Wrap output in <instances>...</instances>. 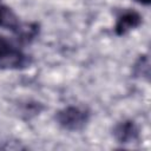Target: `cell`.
Returning <instances> with one entry per match:
<instances>
[{"label":"cell","instance_id":"obj_1","mask_svg":"<svg viewBox=\"0 0 151 151\" xmlns=\"http://www.w3.org/2000/svg\"><path fill=\"white\" fill-rule=\"evenodd\" d=\"M32 57L25 53L17 44L0 34V70L21 71L29 67Z\"/></svg>","mask_w":151,"mask_h":151},{"label":"cell","instance_id":"obj_2","mask_svg":"<svg viewBox=\"0 0 151 151\" xmlns=\"http://www.w3.org/2000/svg\"><path fill=\"white\" fill-rule=\"evenodd\" d=\"M90 117L91 114L88 110L74 105H68L66 107L60 109L55 112L54 116L55 122L60 127L72 132L81 131L90 122Z\"/></svg>","mask_w":151,"mask_h":151},{"label":"cell","instance_id":"obj_3","mask_svg":"<svg viewBox=\"0 0 151 151\" xmlns=\"http://www.w3.org/2000/svg\"><path fill=\"white\" fill-rule=\"evenodd\" d=\"M142 21L143 17L137 11L125 9L117 17L113 31L117 35H124L130 31L139 27L142 25Z\"/></svg>","mask_w":151,"mask_h":151},{"label":"cell","instance_id":"obj_4","mask_svg":"<svg viewBox=\"0 0 151 151\" xmlns=\"http://www.w3.org/2000/svg\"><path fill=\"white\" fill-rule=\"evenodd\" d=\"M114 139L120 144H130L139 139V129L131 119H125L117 123L112 130Z\"/></svg>","mask_w":151,"mask_h":151},{"label":"cell","instance_id":"obj_5","mask_svg":"<svg viewBox=\"0 0 151 151\" xmlns=\"http://www.w3.org/2000/svg\"><path fill=\"white\" fill-rule=\"evenodd\" d=\"M0 27L13 32L14 34H17V37L19 35V33L24 27V24L20 21L15 12L7 5L2 4L1 1H0Z\"/></svg>","mask_w":151,"mask_h":151},{"label":"cell","instance_id":"obj_6","mask_svg":"<svg viewBox=\"0 0 151 151\" xmlns=\"http://www.w3.org/2000/svg\"><path fill=\"white\" fill-rule=\"evenodd\" d=\"M134 1L138 2V4H140V5L147 6V5H150V1H151V0H134Z\"/></svg>","mask_w":151,"mask_h":151}]
</instances>
